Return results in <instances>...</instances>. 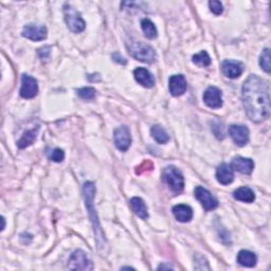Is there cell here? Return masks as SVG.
Wrapping results in <instances>:
<instances>
[{"label":"cell","mask_w":271,"mask_h":271,"mask_svg":"<svg viewBox=\"0 0 271 271\" xmlns=\"http://www.w3.org/2000/svg\"><path fill=\"white\" fill-rule=\"evenodd\" d=\"M229 134L234 143L238 146H244L249 141V130L244 125H231Z\"/></svg>","instance_id":"12"},{"label":"cell","mask_w":271,"mask_h":271,"mask_svg":"<svg viewBox=\"0 0 271 271\" xmlns=\"http://www.w3.org/2000/svg\"><path fill=\"white\" fill-rule=\"evenodd\" d=\"M68 268L73 270H92L95 266L91 261L88 260L86 253L82 250H76L70 256Z\"/></svg>","instance_id":"6"},{"label":"cell","mask_w":271,"mask_h":271,"mask_svg":"<svg viewBox=\"0 0 271 271\" xmlns=\"http://www.w3.org/2000/svg\"><path fill=\"white\" fill-rule=\"evenodd\" d=\"M127 48L130 50L131 55L136 60L148 64L154 63L156 61L155 50L149 45L143 44V42L141 41L133 40L131 42H128Z\"/></svg>","instance_id":"3"},{"label":"cell","mask_w":271,"mask_h":271,"mask_svg":"<svg viewBox=\"0 0 271 271\" xmlns=\"http://www.w3.org/2000/svg\"><path fill=\"white\" fill-rule=\"evenodd\" d=\"M260 66L265 70L267 73H270L271 63H270V50L268 48L264 49V51L260 56Z\"/></svg>","instance_id":"26"},{"label":"cell","mask_w":271,"mask_h":271,"mask_svg":"<svg viewBox=\"0 0 271 271\" xmlns=\"http://www.w3.org/2000/svg\"><path fill=\"white\" fill-rule=\"evenodd\" d=\"M203 102L210 108H220L223 106L222 91L217 87H209L203 94Z\"/></svg>","instance_id":"11"},{"label":"cell","mask_w":271,"mask_h":271,"mask_svg":"<svg viewBox=\"0 0 271 271\" xmlns=\"http://www.w3.org/2000/svg\"><path fill=\"white\" fill-rule=\"evenodd\" d=\"M175 218L180 223H188L193 218V210L187 204H177L173 208Z\"/></svg>","instance_id":"17"},{"label":"cell","mask_w":271,"mask_h":271,"mask_svg":"<svg viewBox=\"0 0 271 271\" xmlns=\"http://www.w3.org/2000/svg\"><path fill=\"white\" fill-rule=\"evenodd\" d=\"M64 158H65V153L61 148H55L50 156V159L54 162H62Z\"/></svg>","instance_id":"30"},{"label":"cell","mask_w":271,"mask_h":271,"mask_svg":"<svg viewBox=\"0 0 271 271\" xmlns=\"http://www.w3.org/2000/svg\"><path fill=\"white\" fill-rule=\"evenodd\" d=\"M160 269H173L172 267H170V266H166V265H160L159 267H158V270H160Z\"/></svg>","instance_id":"32"},{"label":"cell","mask_w":271,"mask_h":271,"mask_svg":"<svg viewBox=\"0 0 271 271\" xmlns=\"http://www.w3.org/2000/svg\"><path fill=\"white\" fill-rule=\"evenodd\" d=\"M193 63L196 64L197 66L201 67H206L211 64V58L210 55L205 51H202L193 56Z\"/></svg>","instance_id":"25"},{"label":"cell","mask_w":271,"mask_h":271,"mask_svg":"<svg viewBox=\"0 0 271 271\" xmlns=\"http://www.w3.org/2000/svg\"><path fill=\"white\" fill-rule=\"evenodd\" d=\"M163 180L174 193H181L184 189V178L179 169L175 167H168L163 169Z\"/></svg>","instance_id":"4"},{"label":"cell","mask_w":271,"mask_h":271,"mask_svg":"<svg viewBox=\"0 0 271 271\" xmlns=\"http://www.w3.org/2000/svg\"><path fill=\"white\" fill-rule=\"evenodd\" d=\"M242 103L247 116L255 123L270 116V85L258 75H250L242 85Z\"/></svg>","instance_id":"1"},{"label":"cell","mask_w":271,"mask_h":271,"mask_svg":"<svg viewBox=\"0 0 271 271\" xmlns=\"http://www.w3.org/2000/svg\"><path fill=\"white\" fill-rule=\"evenodd\" d=\"M1 222H2V228H1V230L3 231V230H4V227H5V222H4V217H1Z\"/></svg>","instance_id":"33"},{"label":"cell","mask_w":271,"mask_h":271,"mask_svg":"<svg viewBox=\"0 0 271 271\" xmlns=\"http://www.w3.org/2000/svg\"><path fill=\"white\" fill-rule=\"evenodd\" d=\"M151 134L154 137V139L160 144H166L169 140V136L168 135L165 128L159 125H154L151 128Z\"/></svg>","instance_id":"23"},{"label":"cell","mask_w":271,"mask_h":271,"mask_svg":"<svg viewBox=\"0 0 271 271\" xmlns=\"http://www.w3.org/2000/svg\"><path fill=\"white\" fill-rule=\"evenodd\" d=\"M187 80L182 74L172 75L169 80V89L174 97H179L183 95L187 90Z\"/></svg>","instance_id":"13"},{"label":"cell","mask_w":271,"mask_h":271,"mask_svg":"<svg viewBox=\"0 0 271 271\" xmlns=\"http://www.w3.org/2000/svg\"><path fill=\"white\" fill-rule=\"evenodd\" d=\"M134 75H135V80L137 81L140 85H142L143 87H146V88L154 87L155 78L147 69L142 67L136 68V70L134 71Z\"/></svg>","instance_id":"15"},{"label":"cell","mask_w":271,"mask_h":271,"mask_svg":"<svg viewBox=\"0 0 271 271\" xmlns=\"http://www.w3.org/2000/svg\"><path fill=\"white\" fill-rule=\"evenodd\" d=\"M113 140H115L116 147L121 152H126L132 144L131 132L126 126H121L115 130L113 133Z\"/></svg>","instance_id":"8"},{"label":"cell","mask_w":271,"mask_h":271,"mask_svg":"<svg viewBox=\"0 0 271 271\" xmlns=\"http://www.w3.org/2000/svg\"><path fill=\"white\" fill-rule=\"evenodd\" d=\"M64 16H65V21L68 28L72 32L81 33L86 28V23L81 17L80 13L69 4H65L64 6Z\"/></svg>","instance_id":"5"},{"label":"cell","mask_w":271,"mask_h":271,"mask_svg":"<svg viewBox=\"0 0 271 271\" xmlns=\"http://www.w3.org/2000/svg\"><path fill=\"white\" fill-rule=\"evenodd\" d=\"M77 96L83 100H92L96 97V89L92 87H84L77 90Z\"/></svg>","instance_id":"27"},{"label":"cell","mask_w":271,"mask_h":271,"mask_svg":"<svg viewBox=\"0 0 271 271\" xmlns=\"http://www.w3.org/2000/svg\"><path fill=\"white\" fill-rule=\"evenodd\" d=\"M38 54L40 56V59L41 61L44 60V61H49L50 59V54H51V49H50V47L46 46L44 48H41L38 50Z\"/></svg>","instance_id":"31"},{"label":"cell","mask_w":271,"mask_h":271,"mask_svg":"<svg viewBox=\"0 0 271 271\" xmlns=\"http://www.w3.org/2000/svg\"><path fill=\"white\" fill-rule=\"evenodd\" d=\"M83 192H84V199L85 203H86V206L89 211V216L92 223V227H94V231L96 235V240H97V245L98 249L100 252L103 251V249L106 247V238L103 234L102 228L100 226L99 218L97 215V212L95 210V194H96V185L94 182L87 181L84 184L83 187Z\"/></svg>","instance_id":"2"},{"label":"cell","mask_w":271,"mask_h":271,"mask_svg":"<svg viewBox=\"0 0 271 271\" xmlns=\"http://www.w3.org/2000/svg\"><path fill=\"white\" fill-rule=\"evenodd\" d=\"M216 178L219 183L224 185L230 184L234 180V173L233 169L230 166L223 163L222 166H219L216 170Z\"/></svg>","instance_id":"18"},{"label":"cell","mask_w":271,"mask_h":271,"mask_svg":"<svg viewBox=\"0 0 271 271\" xmlns=\"http://www.w3.org/2000/svg\"><path fill=\"white\" fill-rule=\"evenodd\" d=\"M20 97L24 99H33L38 94V85L37 81L34 77L24 74L21 76V87H20Z\"/></svg>","instance_id":"9"},{"label":"cell","mask_w":271,"mask_h":271,"mask_svg":"<svg viewBox=\"0 0 271 271\" xmlns=\"http://www.w3.org/2000/svg\"><path fill=\"white\" fill-rule=\"evenodd\" d=\"M223 73L229 78H237L242 73V65L239 62L235 61H224L222 64Z\"/></svg>","instance_id":"16"},{"label":"cell","mask_w":271,"mask_h":271,"mask_svg":"<svg viewBox=\"0 0 271 271\" xmlns=\"http://www.w3.org/2000/svg\"><path fill=\"white\" fill-rule=\"evenodd\" d=\"M47 34V28L41 25H27L23 30V36L34 41H40L46 39Z\"/></svg>","instance_id":"10"},{"label":"cell","mask_w":271,"mask_h":271,"mask_svg":"<svg viewBox=\"0 0 271 271\" xmlns=\"http://www.w3.org/2000/svg\"><path fill=\"white\" fill-rule=\"evenodd\" d=\"M209 6L211 11L215 14V15H220V14H223L224 12L223 3L220 1H217V0H212V1H210Z\"/></svg>","instance_id":"29"},{"label":"cell","mask_w":271,"mask_h":271,"mask_svg":"<svg viewBox=\"0 0 271 271\" xmlns=\"http://www.w3.org/2000/svg\"><path fill=\"white\" fill-rule=\"evenodd\" d=\"M233 170H237L241 174L249 175L252 173L254 169V162L251 159L248 158H242V157H237L232 160L231 166Z\"/></svg>","instance_id":"14"},{"label":"cell","mask_w":271,"mask_h":271,"mask_svg":"<svg viewBox=\"0 0 271 271\" xmlns=\"http://www.w3.org/2000/svg\"><path fill=\"white\" fill-rule=\"evenodd\" d=\"M38 130H39L38 127H35V128H33V130L26 132L23 135V137H21L19 139V141L17 142V146L23 149V148H26L28 146H30L31 144H33V142L36 140Z\"/></svg>","instance_id":"22"},{"label":"cell","mask_w":271,"mask_h":271,"mask_svg":"<svg viewBox=\"0 0 271 271\" xmlns=\"http://www.w3.org/2000/svg\"><path fill=\"white\" fill-rule=\"evenodd\" d=\"M154 169V163L152 161H149V160H145L141 163V165L139 167L136 168V174H143L145 172H149V170H152Z\"/></svg>","instance_id":"28"},{"label":"cell","mask_w":271,"mask_h":271,"mask_svg":"<svg viewBox=\"0 0 271 271\" xmlns=\"http://www.w3.org/2000/svg\"><path fill=\"white\" fill-rule=\"evenodd\" d=\"M141 28H142V30H143L145 36L147 38L154 39L157 37V34H158V32H157L155 25L149 19H147V18L142 19L141 20Z\"/></svg>","instance_id":"24"},{"label":"cell","mask_w":271,"mask_h":271,"mask_svg":"<svg viewBox=\"0 0 271 271\" xmlns=\"http://www.w3.org/2000/svg\"><path fill=\"white\" fill-rule=\"evenodd\" d=\"M131 204H132V208H133L134 212L137 214L140 218L146 219L148 217L147 208H146V204H145L143 199L140 197H134V198H132Z\"/></svg>","instance_id":"21"},{"label":"cell","mask_w":271,"mask_h":271,"mask_svg":"<svg viewBox=\"0 0 271 271\" xmlns=\"http://www.w3.org/2000/svg\"><path fill=\"white\" fill-rule=\"evenodd\" d=\"M233 197L237 199V201L242 202V203H251L254 202L255 199V194L254 192L248 187H241L238 188L237 190L234 191Z\"/></svg>","instance_id":"19"},{"label":"cell","mask_w":271,"mask_h":271,"mask_svg":"<svg viewBox=\"0 0 271 271\" xmlns=\"http://www.w3.org/2000/svg\"><path fill=\"white\" fill-rule=\"evenodd\" d=\"M194 194L197 198V201L201 202L205 211H212L218 206V201L214 197L211 192H209L206 189L203 187H196Z\"/></svg>","instance_id":"7"},{"label":"cell","mask_w":271,"mask_h":271,"mask_svg":"<svg viewBox=\"0 0 271 271\" xmlns=\"http://www.w3.org/2000/svg\"><path fill=\"white\" fill-rule=\"evenodd\" d=\"M256 262H258V258L251 251L241 250L237 254V263L244 267H254L256 265Z\"/></svg>","instance_id":"20"}]
</instances>
